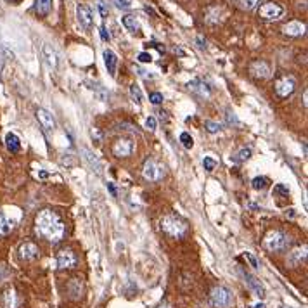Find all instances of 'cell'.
I'll return each instance as SVG.
<instances>
[{"mask_svg": "<svg viewBox=\"0 0 308 308\" xmlns=\"http://www.w3.org/2000/svg\"><path fill=\"white\" fill-rule=\"evenodd\" d=\"M307 99H308V92H307V90H305V94H303V104H305V106H307Z\"/></svg>", "mask_w": 308, "mask_h": 308, "instance_id": "cell-42", "label": "cell"}, {"mask_svg": "<svg viewBox=\"0 0 308 308\" xmlns=\"http://www.w3.org/2000/svg\"><path fill=\"white\" fill-rule=\"evenodd\" d=\"M135 71L139 73V75L142 76V78H153V75H148V71H144V69H141L139 66H135Z\"/></svg>", "mask_w": 308, "mask_h": 308, "instance_id": "cell-38", "label": "cell"}, {"mask_svg": "<svg viewBox=\"0 0 308 308\" xmlns=\"http://www.w3.org/2000/svg\"><path fill=\"white\" fill-rule=\"evenodd\" d=\"M142 175H144V178L149 182H159L161 178L164 177V168L161 166L157 161L148 159L144 163V166H142Z\"/></svg>", "mask_w": 308, "mask_h": 308, "instance_id": "cell-4", "label": "cell"}, {"mask_svg": "<svg viewBox=\"0 0 308 308\" xmlns=\"http://www.w3.org/2000/svg\"><path fill=\"white\" fill-rule=\"evenodd\" d=\"M244 281H246V284L250 286L251 289H253L255 295H257L258 298H263V296H265V288L261 286V282L258 281L257 277H253L251 274H244Z\"/></svg>", "mask_w": 308, "mask_h": 308, "instance_id": "cell-17", "label": "cell"}, {"mask_svg": "<svg viewBox=\"0 0 308 308\" xmlns=\"http://www.w3.org/2000/svg\"><path fill=\"white\" fill-rule=\"evenodd\" d=\"M232 302V295L227 288L223 286H216V288L211 289V303L218 308H225L230 305Z\"/></svg>", "mask_w": 308, "mask_h": 308, "instance_id": "cell-5", "label": "cell"}, {"mask_svg": "<svg viewBox=\"0 0 308 308\" xmlns=\"http://www.w3.org/2000/svg\"><path fill=\"white\" fill-rule=\"evenodd\" d=\"M295 87L296 83L291 76H282L275 82V92H277L279 97H288L295 92Z\"/></svg>", "mask_w": 308, "mask_h": 308, "instance_id": "cell-7", "label": "cell"}, {"mask_svg": "<svg viewBox=\"0 0 308 308\" xmlns=\"http://www.w3.org/2000/svg\"><path fill=\"white\" fill-rule=\"evenodd\" d=\"M196 42H198V44H199V45H198L199 49H205V47H206V42L203 40L201 37H198V38H196Z\"/></svg>", "mask_w": 308, "mask_h": 308, "instance_id": "cell-40", "label": "cell"}, {"mask_svg": "<svg viewBox=\"0 0 308 308\" xmlns=\"http://www.w3.org/2000/svg\"><path fill=\"white\" fill-rule=\"evenodd\" d=\"M282 16H284V9L279 3L268 2L260 7V17H263L265 21H277Z\"/></svg>", "mask_w": 308, "mask_h": 308, "instance_id": "cell-6", "label": "cell"}, {"mask_svg": "<svg viewBox=\"0 0 308 308\" xmlns=\"http://www.w3.org/2000/svg\"><path fill=\"white\" fill-rule=\"evenodd\" d=\"M305 23H300V21H289L288 24L282 26V33L288 35V37H302L305 35Z\"/></svg>", "mask_w": 308, "mask_h": 308, "instance_id": "cell-13", "label": "cell"}, {"mask_svg": "<svg viewBox=\"0 0 308 308\" xmlns=\"http://www.w3.org/2000/svg\"><path fill=\"white\" fill-rule=\"evenodd\" d=\"M180 142H182V146H184V148H187V149H191L192 146H194V141H192V137L187 134V132L180 134Z\"/></svg>", "mask_w": 308, "mask_h": 308, "instance_id": "cell-29", "label": "cell"}, {"mask_svg": "<svg viewBox=\"0 0 308 308\" xmlns=\"http://www.w3.org/2000/svg\"><path fill=\"white\" fill-rule=\"evenodd\" d=\"M250 157H251V149L250 148H243L239 153L236 154V157H234V159L239 161V163H243V161H248Z\"/></svg>", "mask_w": 308, "mask_h": 308, "instance_id": "cell-28", "label": "cell"}, {"mask_svg": "<svg viewBox=\"0 0 308 308\" xmlns=\"http://www.w3.org/2000/svg\"><path fill=\"white\" fill-rule=\"evenodd\" d=\"M251 308H265V303L257 302V303H253V305H251Z\"/></svg>", "mask_w": 308, "mask_h": 308, "instance_id": "cell-41", "label": "cell"}, {"mask_svg": "<svg viewBox=\"0 0 308 308\" xmlns=\"http://www.w3.org/2000/svg\"><path fill=\"white\" fill-rule=\"evenodd\" d=\"M114 3H116L120 9H130V7L134 5V0H114Z\"/></svg>", "mask_w": 308, "mask_h": 308, "instance_id": "cell-33", "label": "cell"}, {"mask_svg": "<svg viewBox=\"0 0 308 308\" xmlns=\"http://www.w3.org/2000/svg\"><path fill=\"white\" fill-rule=\"evenodd\" d=\"M10 229H12V222H9V220L0 213V234L10 232Z\"/></svg>", "mask_w": 308, "mask_h": 308, "instance_id": "cell-27", "label": "cell"}, {"mask_svg": "<svg viewBox=\"0 0 308 308\" xmlns=\"http://www.w3.org/2000/svg\"><path fill=\"white\" fill-rule=\"evenodd\" d=\"M134 151V142L130 139H118L113 146V154L116 157H127Z\"/></svg>", "mask_w": 308, "mask_h": 308, "instance_id": "cell-9", "label": "cell"}, {"mask_svg": "<svg viewBox=\"0 0 308 308\" xmlns=\"http://www.w3.org/2000/svg\"><path fill=\"white\" fill-rule=\"evenodd\" d=\"M99 35H101V38H103L104 42H109V40H111V35H109V31H107V28L104 26V24H103V26L99 28Z\"/></svg>", "mask_w": 308, "mask_h": 308, "instance_id": "cell-35", "label": "cell"}, {"mask_svg": "<svg viewBox=\"0 0 308 308\" xmlns=\"http://www.w3.org/2000/svg\"><path fill=\"white\" fill-rule=\"evenodd\" d=\"M159 308H168V305H161Z\"/></svg>", "mask_w": 308, "mask_h": 308, "instance_id": "cell-44", "label": "cell"}, {"mask_svg": "<svg viewBox=\"0 0 308 308\" xmlns=\"http://www.w3.org/2000/svg\"><path fill=\"white\" fill-rule=\"evenodd\" d=\"M82 154H83L82 157L90 164V168H94L96 171H101V163H99V159L96 157V154H94L92 151H89V149H85V148L82 149Z\"/></svg>", "mask_w": 308, "mask_h": 308, "instance_id": "cell-20", "label": "cell"}, {"mask_svg": "<svg viewBox=\"0 0 308 308\" xmlns=\"http://www.w3.org/2000/svg\"><path fill=\"white\" fill-rule=\"evenodd\" d=\"M161 230L171 237H182L187 232V223L175 215H168L161 220Z\"/></svg>", "mask_w": 308, "mask_h": 308, "instance_id": "cell-2", "label": "cell"}, {"mask_svg": "<svg viewBox=\"0 0 308 308\" xmlns=\"http://www.w3.org/2000/svg\"><path fill=\"white\" fill-rule=\"evenodd\" d=\"M139 61L144 62V64H148V62H151V61H153V57L148 54V52H142V54H139Z\"/></svg>", "mask_w": 308, "mask_h": 308, "instance_id": "cell-37", "label": "cell"}, {"mask_svg": "<svg viewBox=\"0 0 308 308\" xmlns=\"http://www.w3.org/2000/svg\"><path fill=\"white\" fill-rule=\"evenodd\" d=\"M76 17H78L80 26H83L85 30H89L92 26V10L85 3H78L76 5Z\"/></svg>", "mask_w": 308, "mask_h": 308, "instance_id": "cell-10", "label": "cell"}, {"mask_svg": "<svg viewBox=\"0 0 308 308\" xmlns=\"http://www.w3.org/2000/svg\"><path fill=\"white\" fill-rule=\"evenodd\" d=\"M250 73L255 76V78H268L270 76V66L267 64L265 61H253L250 64Z\"/></svg>", "mask_w": 308, "mask_h": 308, "instance_id": "cell-11", "label": "cell"}, {"mask_svg": "<svg viewBox=\"0 0 308 308\" xmlns=\"http://www.w3.org/2000/svg\"><path fill=\"white\" fill-rule=\"evenodd\" d=\"M7 2H19V0H7Z\"/></svg>", "mask_w": 308, "mask_h": 308, "instance_id": "cell-43", "label": "cell"}, {"mask_svg": "<svg viewBox=\"0 0 308 308\" xmlns=\"http://www.w3.org/2000/svg\"><path fill=\"white\" fill-rule=\"evenodd\" d=\"M103 57H104V64L107 68V73L111 76H116V68H118V55L114 54L111 49H104L103 52Z\"/></svg>", "mask_w": 308, "mask_h": 308, "instance_id": "cell-14", "label": "cell"}, {"mask_svg": "<svg viewBox=\"0 0 308 308\" xmlns=\"http://www.w3.org/2000/svg\"><path fill=\"white\" fill-rule=\"evenodd\" d=\"M205 127H206V130L209 132V134H216V132L220 130V125L216 123V121H211V120H208L205 123Z\"/></svg>", "mask_w": 308, "mask_h": 308, "instance_id": "cell-31", "label": "cell"}, {"mask_svg": "<svg viewBox=\"0 0 308 308\" xmlns=\"http://www.w3.org/2000/svg\"><path fill=\"white\" fill-rule=\"evenodd\" d=\"M187 87H189V90H192V92H198L199 96H205V97L209 96V90L206 89V85L201 82V80H192V82L187 83Z\"/></svg>", "mask_w": 308, "mask_h": 308, "instance_id": "cell-21", "label": "cell"}, {"mask_svg": "<svg viewBox=\"0 0 308 308\" xmlns=\"http://www.w3.org/2000/svg\"><path fill=\"white\" fill-rule=\"evenodd\" d=\"M19 257L23 260H35L38 257V248L33 243H24L19 248Z\"/></svg>", "mask_w": 308, "mask_h": 308, "instance_id": "cell-16", "label": "cell"}, {"mask_svg": "<svg viewBox=\"0 0 308 308\" xmlns=\"http://www.w3.org/2000/svg\"><path fill=\"white\" fill-rule=\"evenodd\" d=\"M244 257H246V260L251 263V267H253V268H260V263H258V260L250 253V251H246V253H244Z\"/></svg>", "mask_w": 308, "mask_h": 308, "instance_id": "cell-34", "label": "cell"}, {"mask_svg": "<svg viewBox=\"0 0 308 308\" xmlns=\"http://www.w3.org/2000/svg\"><path fill=\"white\" fill-rule=\"evenodd\" d=\"M130 97H132V101H135L137 104L142 103V90L139 89V87L135 85V83L130 87Z\"/></svg>", "mask_w": 308, "mask_h": 308, "instance_id": "cell-26", "label": "cell"}, {"mask_svg": "<svg viewBox=\"0 0 308 308\" xmlns=\"http://www.w3.org/2000/svg\"><path fill=\"white\" fill-rule=\"evenodd\" d=\"M5 146L10 153H17L21 149V141L16 134H7L5 135Z\"/></svg>", "mask_w": 308, "mask_h": 308, "instance_id": "cell-22", "label": "cell"}, {"mask_svg": "<svg viewBox=\"0 0 308 308\" xmlns=\"http://www.w3.org/2000/svg\"><path fill=\"white\" fill-rule=\"evenodd\" d=\"M52 9V0H35V10L38 16H49Z\"/></svg>", "mask_w": 308, "mask_h": 308, "instance_id": "cell-19", "label": "cell"}, {"mask_svg": "<svg viewBox=\"0 0 308 308\" xmlns=\"http://www.w3.org/2000/svg\"><path fill=\"white\" fill-rule=\"evenodd\" d=\"M149 101H151V104H154V106H157V104L163 103V94H159V92H153L151 96H149Z\"/></svg>", "mask_w": 308, "mask_h": 308, "instance_id": "cell-32", "label": "cell"}, {"mask_svg": "<svg viewBox=\"0 0 308 308\" xmlns=\"http://www.w3.org/2000/svg\"><path fill=\"white\" fill-rule=\"evenodd\" d=\"M263 244H265V248L270 251H281L289 244V239L286 234L281 232V230H272V232H268L267 236H265Z\"/></svg>", "mask_w": 308, "mask_h": 308, "instance_id": "cell-3", "label": "cell"}, {"mask_svg": "<svg viewBox=\"0 0 308 308\" xmlns=\"http://www.w3.org/2000/svg\"><path fill=\"white\" fill-rule=\"evenodd\" d=\"M76 263V257L71 250H61L57 253V267L59 268H71Z\"/></svg>", "mask_w": 308, "mask_h": 308, "instance_id": "cell-12", "label": "cell"}, {"mask_svg": "<svg viewBox=\"0 0 308 308\" xmlns=\"http://www.w3.org/2000/svg\"><path fill=\"white\" fill-rule=\"evenodd\" d=\"M121 23H123V26L127 28L128 31H132V33H137V31L141 30V24L135 19V16H123Z\"/></svg>", "mask_w": 308, "mask_h": 308, "instance_id": "cell-23", "label": "cell"}, {"mask_svg": "<svg viewBox=\"0 0 308 308\" xmlns=\"http://www.w3.org/2000/svg\"><path fill=\"white\" fill-rule=\"evenodd\" d=\"M236 3L243 10H253L260 3V0H236Z\"/></svg>", "mask_w": 308, "mask_h": 308, "instance_id": "cell-25", "label": "cell"}, {"mask_svg": "<svg viewBox=\"0 0 308 308\" xmlns=\"http://www.w3.org/2000/svg\"><path fill=\"white\" fill-rule=\"evenodd\" d=\"M146 127H148L149 130H156V127H157L156 118H154V116H149L148 120H146Z\"/></svg>", "mask_w": 308, "mask_h": 308, "instance_id": "cell-36", "label": "cell"}, {"mask_svg": "<svg viewBox=\"0 0 308 308\" xmlns=\"http://www.w3.org/2000/svg\"><path fill=\"white\" fill-rule=\"evenodd\" d=\"M37 120L40 121V125L45 128L47 132H52L55 128V120L49 111L45 109H37Z\"/></svg>", "mask_w": 308, "mask_h": 308, "instance_id": "cell-15", "label": "cell"}, {"mask_svg": "<svg viewBox=\"0 0 308 308\" xmlns=\"http://www.w3.org/2000/svg\"><path fill=\"white\" fill-rule=\"evenodd\" d=\"M307 258V246H302V248H296V250H293L291 253H289V263L291 265H300L302 261H305Z\"/></svg>", "mask_w": 308, "mask_h": 308, "instance_id": "cell-18", "label": "cell"}, {"mask_svg": "<svg viewBox=\"0 0 308 308\" xmlns=\"http://www.w3.org/2000/svg\"><path fill=\"white\" fill-rule=\"evenodd\" d=\"M255 191H263V189L268 187V178L267 177H255L253 182H251Z\"/></svg>", "mask_w": 308, "mask_h": 308, "instance_id": "cell-24", "label": "cell"}, {"mask_svg": "<svg viewBox=\"0 0 308 308\" xmlns=\"http://www.w3.org/2000/svg\"><path fill=\"white\" fill-rule=\"evenodd\" d=\"M203 166H205L206 171H213L216 166H218V163H216L213 157H205V159H203Z\"/></svg>", "mask_w": 308, "mask_h": 308, "instance_id": "cell-30", "label": "cell"}, {"mask_svg": "<svg viewBox=\"0 0 308 308\" xmlns=\"http://www.w3.org/2000/svg\"><path fill=\"white\" fill-rule=\"evenodd\" d=\"M35 229L47 241L59 243L64 237L66 227L57 213L51 211V209H42V211H38L37 218H35Z\"/></svg>", "mask_w": 308, "mask_h": 308, "instance_id": "cell-1", "label": "cell"}, {"mask_svg": "<svg viewBox=\"0 0 308 308\" xmlns=\"http://www.w3.org/2000/svg\"><path fill=\"white\" fill-rule=\"evenodd\" d=\"M42 57H44L45 64H47L49 69H55L59 66V57H57V52L52 45L44 44L42 45Z\"/></svg>", "mask_w": 308, "mask_h": 308, "instance_id": "cell-8", "label": "cell"}, {"mask_svg": "<svg viewBox=\"0 0 308 308\" xmlns=\"http://www.w3.org/2000/svg\"><path fill=\"white\" fill-rule=\"evenodd\" d=\"M99 10H101V16L103 17H107V14H109V10L106 9V5H104L103 2H99Z\"/></svg>", "mask_w": 308, "mask_h": 308, "instance_id": "cell-39", "label": "cell"}]
</instances>
